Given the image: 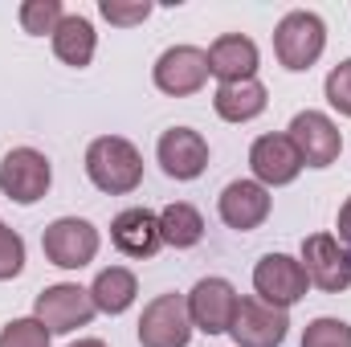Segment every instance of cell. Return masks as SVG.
Wrapping results in <instances>:
<instances>
[{
  "instance_id": "cell-1",
  "label": "cell",
  "mask_w": 351,
  "mask_h": 347,
  "mask_svg": "<svg viewBox=\"0 0 351 347\" xmlns=\"http://www.w3.org/2000/svg\"><path fill=\"white\" fill-rule=\"evenodd\" d=\"M86 176L106 196H127L143 184V156L123 135H102L86 147Z\"/></svg>"
},
{
  "instance_id": "cell-2",
  "label": "cell",
  "mask_w": 351,
  "mask_h": 347,
  "mask_svg": "<svg viewBox=\"0 0 351 347\" xmlns=\"http://www.w3.org/2000/svg\"><path fill=\"white\" fill-rule=\"evenodd\" d=\"M323 49H327V25H323L319 12L294 8V12H286L278 21V29H274V53H278V62L286 70H294V74L311 70L323 58Z\"/></svg>"
},
{
  "instance_id": "cell-3",
  "label": "cell",
  "mask_w": 351,
  "mask_h": 347,
  "mask_svg": "<svg viewBox=\"0 0 351 347\" xmlns=\"http://www.w3.org/2000/svg\"><path fill=\"white\" fill-rule=\"evenodd\" d=\"M94 302H90V290L78 282H58V286H45L33 302V319L49 331V335H70L78 327H86L94 319Z\"/></svg>"
},
{
  "instance_id": "cell-4",
  "label": "cell",
  "mask_w": 351,
  "mask_h": 347,
  "mask_svg": "<svg viewBox=\"0 0 351 347\" xmlns=\"http://www.w3.org/2000/svg\"><path fill=\"white\" fill-rule=\"evenodd\" d=\"M98 229L82 221V217H58L53 225H45L41 233V250H45V261L58 265V270H82L98 258Z\"/></svg>"
},
{
  "instance_id": "cell-5",
  "label": "cell",
  "mask_w": 351,
  "mask_h": 347,
  "mask_svg": "<svg viewBox=\"0 0 351 347\" xmlns=\"http://www.w3.org/2000/svg\"><path fill=\"white\" fill-rule=\"evenodd\" d=\"M53 184V168L37 147H12L0 160V192L16 204H37Z\"/></svg>"
},
{
  "instance_id": "cell-6",
  "label": "cell",
  "mask_w": 351,
  "mask_h": 347,
  "mask_svg": "<svg viewBox=\"0 0 351 347\" xmlns=\"http://www.w3.org/2000/svg\"><path fill=\"white\" fill-rule=\"evenodd\" d=\"M306 286H311V278H306L302 261L290 258V254H265L254 265V290H258V298L269 302V307H278V311H290L294 302H302Z\"/></svg>"
},
{
  "instance_id": "cell-7",
  "label": "cell",
  "mask_w": 351,
  "mask_h": 347,
  "mask_svg": "<svg viewBox=\"0 0 351 347\" xmlns=\"http://www.w3.org/2000/svg\"><path fill=\"white\" fill-rule=\"evenodd\" d=\"M290 143L302 156V168H331L343 152V135L339 127L323 115V110H298L286 127Z\"/></svg>"
},
{
  "instance_id": "cell-8",
  "label": "cell",
  "mask_w": 351,
  "mask_h": 347,
  "mask_svg": "<svg viewBox=\"0 0 351 347\" xmlns=\"http://www.w3.org/2000/svg\"><path fill=\"white\" fill-rule=\"evenodd\" d=\"M192 331L196 327L188 319V298L184 294H160L143 307L139 347H188Z\"/></svg>"
},
{
  "instance_id": "cell-9",
  "label": "cell",
  "mask_w": 351,
  "mask_h": 347,
  "mask_svg": "<svg viewBox=\"0 0 351 347\" xmlns=\"http://www.w3.org/2000/svg\"><path fill=\"white\" fill-rule=\"evenodd\" d=\"M237 290L229 278H200L192 290H188V319L196 331L204 335H225L233 327V315H237Z\"/></svg>"
},
{
  "instance_id": "cell-10",
  "label": "cell",
  "mask_w": 351,
  "mask_h": 347,
  "mask_svg": "<svg viewBox=\"0 0 351 347\" xmlns=\"http://www.w3.org/2000/svg\"><path fill=\"white\" fill-rule=\"evenodd\" d=\"M298 261H302L306 278L319 290H327V294H339V290L351 286V258H348V250L339 246V237H331V233L302 237V258Z\"/></svg>"
},
{
  "instance_id": "cell-11",
  "label": "cell",
  "mask_w": 351,
  "mask_h": 347,
  "mask_svg": "<svg viewBox=\"0 0 351 347\" xmlns=\"http://www.w3.org/2000/svg\"><path fill=\"white\" fill-rule=\"evenodd\" d=\"M152 78L156 86L172 98H184V94H196V90L208 82V53L196 49V45H172L156 58L152 66Z\"/></svg>"
},
{
  "instance_id": "cell-12",
  "label": "cell",
  "mask_w": 351,
  "mask_h": 347,
  "mask_svg": "<svg viewBox=\"0 0 351 347\" xmlns=\"http://www.w3.org/2000/svg\"><path fill=\"white\" fill-rule=\"evenodd\" d=\"M286 331H290L286 311L269 307L262 298H241L237 315H233V327H229V335L237 339V347H282L286 344Z\"/></svg>"
},
{
  "instance_id": "cell-13",
  "label": "cell",
  "mask_w": 351,
  "mask_h": 347,
  "mask_svg": "<svg viewBox=\"0 0 351 347\" xmlns=\"http://www.w3.org/2000/svg\"><path fill=\"white\" fill-rule=\"evenodd\" d=\"M269 208H274L269 188H262L258 180H229V184L221 188V196H217L221 221H225L229 229H237V233L258 229L265 217H269Z\"/></svg>"
},
{
  "instance_id": "cell-14",
  "label": "cell",
  "mask_w": 351,
  "mask_h": 347,
  "mask_svg": "<svg viewBox=\"0 0 351 347\" xmlns=\"http://www.w3.org/2000/svg\"><path fill=\"white\" fill-rule=\"evenodd\" d=\"M250 168H254V180L262 188H282V184L298 180L302 156L290 143V135H258L250 147Z\"/></svg>"
},
{
  "instance_id": "cell-15",
  "label": "cell",
  "mask_w": 351,
  "mask_h": 347,
  "mask_svg": "<svg viewBox=\"0 0 351 347\" xmlns=\"http://www.w3.org/2000/svg\"><path fill=\"white\" fill-rule=\"evenodd\" d=\"M156 160H160L164 176H172V180H196L208 168V143L192 127H172V131L160 135Z\"/></svg>"
},
{
  "instance_id": "cell-16",
  "label": "cell",
  "mask_w": 351,
  "mask_h": 347,
  "mask_svg": "<svg viewBox=\"0 0 351 347\" xmlns=\"http://www.w3.org/2000/svg\"><path fill=\"white\" fill-rule=\"evenodd\" d=\"M110 241L127 258H156V250L164 246V237H160V213H152V208H123L110 221Z\"/></svg>"
},
{
  "instance_id": "cell-17",
  "label": "cell",
  "mask_w": 351,
  "mask_h": 347,
  "mask_svg": "<svg viewBox=\"0 0 351 347\" xmlns=\"http://www.w3.org/2000/svg\"><path fill=\"white\" fill-rule=\"evenodd\" d=\"M258 45L245 33H225L208 45V74L221 82H245L258 78Z\"/></svg>"
},
{
  "instance_id": "cell-18",
  "label": "cell",
  "mask_w": 351,
  "mask_h": 347,
  "mask_svg": "<svg viewBox=\"0 0 351 347\" xmlns=\"http://www.w3.org/2000/svg\"><path fill=\"white\" fill-rule=\"evenodd\" d=\"M265 106H269V94L258 78H245V82H221L213 94V110L225 119V123H250L258 119Z\"/></svg>"
},
{
  "instance_id": "cell-19",
  "label": "cell",
  "mask_w": 351,
  "mask_h": 347,
  "mask_svg": "<svg viewBox=\"0 0 351 347\" xmlns=\"http://www.w3.org/2000/svg\"><path fill=\"white\" fill-rule=\"evenodd\" d=\"M94 49H98V33H94V25H90L82 12H66L62 25L53 29V53H58V62L82 70V66L94 62Z\"/></svg>"
},
{
  "instance_id": "cell-20",
  "label": "cell",
  "mask_w": 351,
  "mask_h": 347,
  "mask_svg": "<svg viewBox=\"0 0 351 347\" xmlns=\"http://www.w3.org/2000/svg\"><path fill=\"white\" fill-rule=\"evenodd\" d=\"M135 294H139V278H135L127 265L102 270V274L94 278V286H90V302H94V311H102V315H123V311L135 302Z\"/></svg>"
},
{
  "instance_id": "cell-21",
  "label": "cell",
  "mask_w": 351,
  "mask_h": 347,
  "mask_svg": "<svg viewBox=\"0 0 351 347\" xmlns=\"http://www.w3.org/2000/svg\"><path fill=\"white\" fill-rule=\"evenodd\" d=\"M160 237H164V246H172V250H192V246H200V237H204V217H200L192 204L176 200V204H168V208L160 213Z\"/></svg>"
},
{
  "instance_id": "cell-22",
  "label": "cell",
  "mask_w": 351,
  "mask_h": 347,
  "mask_svg": "<svg viewBox=\"0 0 351 347\" xmlns=\"http://www.w3.org/2000/svg\"><path fill=\"white\" fill-rule=\"evenodd\" d=\"M62 16H66V8H62V0H25L21 4V29L25 33H33V37H53V29L62 25Z\"/></svg>"
},
{
  "instance_id": "cell-23",
  "label": "cell",
  "mask_w": 351,
  "mask_h": 347,
  "mask_svg": "<svg viewBox=\"0 0 351 347\" xmlns=\"http://www.w3.org/2000/svg\"><path fill=\"white\" fill-rule=\"evenodd\" d=\"M302 347H351V327L343 319H311L306 331H302Z\"/></svg>"
},
{
  "instance_id": "cell-24",
  "label": "cell",
  "mask_w": 351,
  "mask_h": 347,
  "mask_svg": "<svg viewBox=\"0 0 351 347\" xmlns=\"http://www.w3.org/2000/svg\"><path fill=\"white\" fill-rule=\"evenodd\" d=\"M49 331L37 319H12L0 327V347H49Z\"/></svg>"
},
{
  "instance_id": "cell-25",
  "label": "cell",
  "mask_w": 351,
  "mask_h": 347,
  "mask_svg": "<svg viewBox=\"0 0 351 347\" xmlns=\"http://www.w3.org/2000/svg\"><path fill=\"white\" fill-rule=\"evenodd\" d=\"M25 270V237L0 221V282L16 278Z\"/></svg>"
},
{
  "instance_id": "cell-26",
  "label": "cell",
  "mask_w": 351,
  "mask_h": 347,
  "mask_svg": "<svg viewBox=\"0 0 351 347\" xmlns=\"http://www.w3.org/2000/svg\"><path fill=\"white\" fill-rule=\"evenodd\" d=\"M323 90H327V102H331L339 115H348L351 119V58H343V62L327 74Z\"/></svg>"
},
{
  "instance_id": "cell-27",
  "label": "cell",
  "mask_w": 351,
  "mask_h": 347,
  "mask_svg": "<svg viewBox=\"0 0 351 347\" xmlns=\"http://www.w3.org/2000/svg\"><path fill=\"white\" fill-rule=\"evenodd\" d=\"M98 12H102L110 25H123V29H127V25L147 21V16H152V4H147V0H131V4H127V0H102Z\"/></svg>"
},
{
  "instance_id": "cell-28",
  "label": "cell",
  "mask_w": 351,
  "mask_h": 347,
  "mask_svg": "<svg viewBox=\"0 0 351 347\" xmlns=\"http://www.w3.org/2000/svg\"><path fill=\"white\" fill-rule=\"evenodd\" d=\"M335 229H339V246L348 250V258H351V196H348V204L339 208V221H335Z\"/></svg>"
},
{
  "instance_id": "cell-29",
  "label": "cell",
  "mask_w": 351,
  "mask_h": 347,
  "mask_svg": "<svg viewBox=\"0 0 351 347\" xmlns=\"http://www.w3.org/2000/svg\"><path fill=\"white\" fill-rule=\"evenodd\" d=\"M70 347H106L102 339H78V344H70Z\"/></svg>"
}]
</instances>
